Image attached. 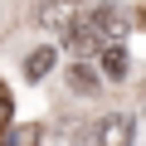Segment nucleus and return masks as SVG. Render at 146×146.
Here are the masks:
<instances>
[{"label": "nucleus", "instance_id": "nucleus-7", "mask_svg": "<svg viewBox=\"0 0 146 146\" xmlns=\"http://www.w3.org/2000/svg\"><path fill=\"white\" fill-rule=\"evenodd\" d=\"M10 122H15V102H10V88L0 83V131H5Z\"/></svg>", "mask_w": 146, "mask_h": 146}, {"label": "nucleus", "instance_id": "nucleus-5", "mask_svg": "<svg viewBox=\"0 0 146 146\" xmlns=\"http://www.w3.org/2000/svg\"><path fill=\"white\" fill-rule=\"evenodd\" d=\"M98 58H102V78H122V73H127V49L122 44H107Z\"/></svg>", "mask_w": 146, "mask_h": 146}, {"label": "nucleus", "instance_id": "nucleus-1", "mask_svg": "<svg viewBox=\"0 0 146 146\" xmlns=\"http://www.w3.org/2000/svg\"><path fill=\"white\" fill-rule=\"evenodd\" d=\"M127 29H131V20H127L122 5H93L63 39H68V49L78 54V58H93V54H102L107 44H122Z\"/></svg>", "mask_w": 146, "mask_h": 146}, {"label": "nucleus", "instance_id": "nucleus-4", "mask_svg": "<svg viewBox=\"0 0 146 146\" xmlns=\"http://www.w3.org/2000/svg\"><path fill=\"white\" fill-rule=\"evenodd\" d=\"M68 88L78 93V98H93V93H102V73H98L88 58H78V63L68 68Z\"/></svg>", "mask_w": 146, "mask_h": 146}, {"label": "nucleus", "instance_id": "nucleus-2", "mask_svg": "<svg viewBox=\"0 0 146 146\" xmlns=\"http://www.w3.org/2000/svg\"><path fill=\"white\" fill-rule=\"evenodd\" d=\"M93 5H98V0H39V25L54 29V34H68Z\"/></svg>", "mask_w": 146, "mask_h": 146}, {"label": "nucleus", "instance_id": "nucleus-6", "mask_svg": "<svg viewBox=\"0 0 146 146\" xmlns=\"http://www.w3.org/2000/svg\"><path fill=\"white\" fill-rule=\"evenodd\" d=\"M54 68V49H34L25 58V78H44V73Z\"/></svg>", "mask_w": 146, "mask_h": 146}, {"label": "nucleus", "instance_id": "nucleus-3", "mask_svg": "<svg viewBox=\"0 0 146 146\" xmlns=\"http://www.w3.org/2000/svg\"><path fill=\"white\" fill-rule=\"evenodd\" d=\"M131 141H136V122L122 112H112L93 127V146H131Z\"/></svg>", "mask_w": 146, "mask_h": 146}]
</instances>
